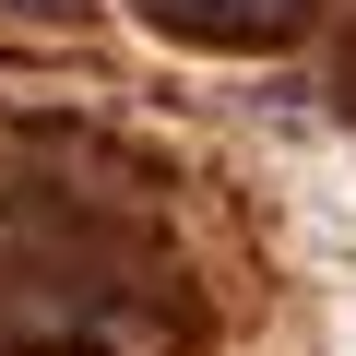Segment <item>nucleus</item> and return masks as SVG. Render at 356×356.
Returning <instances> with one entry per match:
<instances>
[{
  "label": "nucleus",
  "instance_id": "nucleus-1",
  "mask_svg": "<svg viewBox=\"0 0 356 356\" xmlns=\"http://www.w3.org/2000/svg\"><path fill=\"white\" fill-rule=\"evenodd\" d=\"M166 36H202V48H285L321 0H143Z\"/></svg>",
  "mask_w": 356,
  "mask_h": 356
},
{
  "label": "nucleus",
  "instance_id": "nucleus-2",
  "mask_svg": "<svg viewBox=\"0 0 356 356\" xmlns=\"http://www.w3.org/2000/svg\"><path fill=\"white\" fill-rule=\"evenodd\" d=\"M13 13H72V0H13Z\"/></svg>",
  "mask_w": 356,
  "mask_h": 356
}]
</instances>
